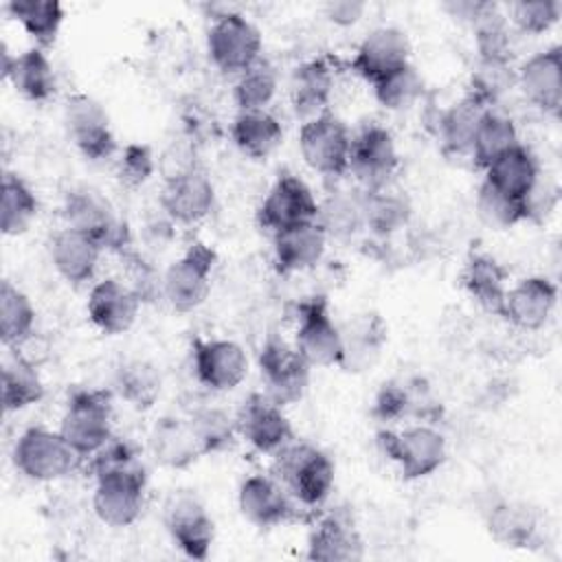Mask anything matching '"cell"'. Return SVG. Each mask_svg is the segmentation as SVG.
Wrapping results in <instances>:
<instances>
[{
	"mask_svg": "<svg viewBox=\"0 0 562 562\" xmlns=\"http://www.w3.org/2000/svg\"><path fill=\"white\" fill-rule=\"evenodd\" d=\"M274 472L294 501L318 507L334 487V461L312 443L290 441L274 452Z\"/></svg>",
	"mask_w": 562,
	"mask_h": 562,
	"instance_id": "1",
	"label": "cell"
},
{
	"mask_svg": "<svg viewBox=\"0 0 562 562\" xmlns=\"http://www.w3.org/2000/svg\"><path fill=\"white\" fill-rule=\"evenodd\" d=\"M61 437L83 459L112 439V402L108 391L77 389L68 397L59 424Z\"/></svg>",
	"mask_w": 562,
	"mask_h": 562,
	"instance_id": "2",
	"label": "cell"
},
{
	"mask_svg": "<svg viewBox=\"0 0 562 562\" xmlns=\"http://www.w3.org/2000/svg\"><path fill=\"white\" fill-rule=\"evenodd\" d=\"M378 446L408 481L430 476L448 457L443 435L426 424L408 426L404 430L382 428L378 432Z\"/></svg>",
	"mask_w": 562,
	"mask_h": 562,
	"instance_id": "3",
	"label": "cell"
},
{
	"mask_svg": "<svg viewBox=\"0 0 562 562\" xmlns=\"http://www.w3.org/2000/svg\"><path fill=\"white\" fill-rule=\"evenodd\" d=\"M66 226L92 237L103 250L123 252L130 246V231L105 195L90 187L70 189L64 198Z\"/></svg>",
	"mask_w": 562,
	"mask_h": 562,
	"instance_id": "4",
	"label": "cell"
},
{
	"mask_svg": "<svg viewBox=\"0 0 562 562\" xmlns=\"http://www.w3.org/2000/svg\"><path fill=\"white\" fill-rule=\"evenodd\" d=\"M79 459L81 457L59 430H48L44 426L26 428L13 448L15 468L26 479L40 483L64 479L77 468Z\"/></svg>",
	"mask_w": 562,
	"mask_h": 562,
	"instance_id": "5",
	"label": "cell"
},
{
	"mask_svg": "<svg viewBox=\"0 0 562 562\" xmlns=\"http://www.w3.org/2000/svg\"><path fill=\"white\" fill-rule=\"evenodd\" d=\"M206 50L217 70L241 75L261 59V33L241 13L228 11L215 18L206 33Z\"/></svg>",
	"mask_w": 562,
	"mask_h": 562,
	"instance_id": "6",
	"label": "cell"
},
{
	"mask_svg": "<svg viewBox=\"0 0 562 562\" xmlns=\"http://www.w3.org/2000/svg\"><path fill=\"white\" fill-rule=\"evenodd\" d=\"M299 149L305 165L321 176L340 178L349 171L351 134L329 110L301 125Z\"/></svg>",
	"mask_w": 562,
	"mask_h": 562,
	"instance_id": "7",
	"label": "cell"
},
{
	"mask_svg": "<svg viewBox=\"0 0 562 562\" xmlns=\"http://www.w3.org/2000/svg\"><path fill=\"white\" fill-rule=\"evenodd\" d=\"M92 507L101 522L110 527H130L143 512L147 472L145 465L121 468L97 474Z\"/></svg>",
	"mask_w": 562,
	"mask_h": 562,
	"instance_id": "8",
	"label": "cell"
},
{
	"mask_svg": "<svg viewBox=\"0 0 562 562\" xmlns=\"http://www.w3.org/2000/svg\"><path fill=\"white\" fill-rule=\"evenodd\" d=\"M215 250L204 241H193L162 274V296L178 312H191L204 303L211 290Z\"/></svg>",
	"mask_w": 562,
	"mask_h": 562,
	"instance_id": "9",
	"label": "cell"
},
{
	"mask_svg": "<svg viewBox=\"0 0 562 562\" xmlns=\"http://www.w3.org/2000/svg\"><path fill=\"white\" fill-rule=\"evenodd\" d=\"M294 347L310 367H338L342 356V334L329 314L325 296H310L299 303Z\"/></svg>",
	"mask_w": 562,
	"mask_h": 562,
	"instance_id": "10",
	"label": "cell"
},
{
	"mask_svg": "<svg viewBox=\"0 0 562 562\" xmlns=\"http://www.w3.org/2000/svg\"><path fill=\"white\" fill-rule=\"evenodd\" d=\"M259 369L266 384V395L279 406L299 402L310 384V362L296 347L279 336H268L259 351Z\"/></svg>",
	"mask_w": 562,
	"mask_h": 562,
	"instance_id": "11",
	"label": "cell"
},
{
	"mask_svg": "<svg viewBox=\"0 0 562 562\" xmlns=\"http://www.w3.org/2000/svg\"><path fill=\"white\" fill-rule=\"evenodd\" d=\"M162 520L173 544L187 558L191 560L209 558V551L215 538V525L206 507L195 494L187 490L173 492L165 503Z\"/></svg>",
	"mask_w": 562,
	"mask_h": 562,
	"instance_id": "12",
	"label": "cell"
},
{
	"mask_svg": "<svg viewBox=\"0 0 562 562\" xmlns=\"http://www.w3.org/2000/svg\"><path fill=\"white\" fill-rule=\"evenodd\" d=\"M64 123L83 158L101 162L116 151V138L105 108L90 94L77 92L66 99Z\"/></svg>",
	"mask_w": 562,
	"mask_h": 562,
	"instance_id": "13",
	"label": "cell"
},
{
	"mask_svg": "<svg viewBox=\"0 0 562 562\" xmlns=\"http://www.w3.org/2000/svg\"><path fill=\"white\" fill-rule=\"evenodd\" d=\"M400 156L393 134L378 123L364 125L356 136H351L349 171L364 187V191L382 189L397 171Z\"/></svg>",
	"mask_w": 562,
	"mask_h": 562,
	"instance_id": "14",
	"label": "cell"
},
{
	"mask_svg": "<svg viewBox=\"0 0 562 562\" xmlns=\"http://www.w3.org/2000/svg\"><path fill=\"white\" fill-rule=\"evenodd\" d=\"M318 200L294 173H281L257 209V222L268 233H279L296 224L316 222Z\"/></svg>",
	"mask_w": 562,
	"mask_h": 562,
	"instance_id": "15",
	"label": "cell"
},
{
	"mask_svg": "<svg viewBox=\"0 0 562 562\" xmlns=\"http://www.w3.org/2000/svg\"><path fill=\"white\" fill-rule=\"evenodd\" d=\"M411 64V42L397 26H378L358 44L349 68L367 83H378Z\"/></svg>",
	"mask_w": 562,
	"mask_h": 562,
	"instance_id": "16",
	"label": "cell"
},
{
	"mask_svg": "<svg viewBox=\"0 0 562 562\" xmlns=\"http://www.w3.org/2000/svg\"><path fill=\"white\" fill-rule=\"evenodd\" d=\"M191 360L198 382L217 393L239 386L248 373L246 351L224 338H195L191 342Z\"/></svg>",
	"mask_w": 562,
	"mask_h": 562,
	"instance_id": "17",
	"label": "cell"
},
{
	"mask_svg": "<svg viewBox=\"0 0 562 562\" xmlns=\"http://www.w3.org/2000/svg\"><path fill=\"white\" fill-rule=\"evenodd\" d=\"M213 204L215 187L202 167L191 165L165 178L160 206L169 220L178 224H198L213 211Z\"/></svg>",
	"mask_w": 562,
	"mask_h": 562,
	"instance_id": "18",
	"label": "cell"
},
{
	"mask_svg": "<svg viewBox=\"0 0 562 562\" xmlns=\"http://www.w3.org/2000/svg\"><path fill=\"white\" fill-rule=\"evenodd\" d=\"M237 432L259 452L274 454L292 441V426L283 406L272 402L266 393H250L237 415Z\"/></svg>",
	"mask_w": 562,
	"mask_h": 562,
	"instance_id": "19",
	"label": "cell"
},
{
	"mask_svg": "<svg viewBox=\"0 0 562 562\" xmlns=\"http://www.w3.org/2000/svg\"><path fill=\"white\" fill-rule=\"evenodd\" d=\"M516 83L531 105L558 114L562 105V48L555 44L533 53L516 70Z\"/></svg>",
	"mask_w": 562,
	"mask_h": 562,
	"instance_id": "20",
	"label": "cell"
},
{
	"mask_svg": "<svg viewBox=\"0 0 562 562\" xmlns=\"http://www.w3.org/2000/svg\"><path fill=\"white\" fill-rule=\"evenodd\" d=\"M140 296L119 279H103L92 285L88 296V318L108 336L127 331L138 316Z\"/></svg>",
	"mask_w": 562,
	"mask_h": 562,
	"instance_id": "21",
	"label": "cell"
},
{
	"mask_svg": "<svg viewBox=\"0 0 562 562\" xmlns=\"http://www.w3.org/2000/svg\"><path fill=\"white\" fill-rule=\"evenodd\" d=\"M292 496L279 479L250 474L239 485L237 503L241 516L257 527H277L292 516Z\"/></svg>",
	"mask_w": 562,
	"mask_h": 562,
	"instance_id": "22",
	"label": "cell"
},
{
	"mask_svg": "<svg viewBox=\"0 0 562 562\" xmlns=\"http://www.w3.org/2000/svg\"><path fill=\"white\" fill-rule=\"evenodd\" d=\"M558 303V288L547 277H525L507 290L503 318L512 325L533 331L547 325Z\"/></svg>",
	"mask_w": 562,
	"mask_h": 562,
	"instance_id": "23",
	"label": "cell"
},
{
	"mask_svg": "<svg viewBox=\"0 0 562 562\" xmlns=\"http://www.w3.org/2000/svg\"><path fill=\"white\" fill-rule=\"evenodd\" d=\"M103 248L88 235L66 226L50 239V261L61 279L72 285L90 281L97 272Z\"/></svg>",
	"mask_w": 562,
	"mask_h": 562,
	"instance_id": "24",
	"label": "cell"
},
{
	"mask_svg": "<svg viewBox=\"0 0 562 562\" xmlns=\"http://www.w3.org/2000/svg\"><path fill=\"white\" fill-rule=\"evenodd\" d=\"M149 450L154 459L171 470H182L204 457L195 437L191 419L187 417H160L149 432Z\"/></svg>",
	"mask_w": 562,
	"mask_h": 562,
	"instance_id": "25",
	"label": "cell"
},
{
	"mask_svg": "<svg viewBox=\"0 0 562 562\" xmlns=\"http://www.w3.org/2000/svg\"><path fill=\"white\" fill-rule=\"evenodd\" d=\"M307 558L323 562H351L362 558V540L349 516L331 512L307 536Z\"/></svg>",
	"mask_w": 562,
	"mask_h": 562,
	"instance_id": "26",
	"label": "cell"
},
{
	"mask_svg": "<svg viewBox=\"0 0 562 562\" xmlns=\"http://www.w3.org/2000/svg\"><path fill=\"white\" fill-rule=\"evenodd\" d=\"M272 241L277 268L281 272H301L321 261L327 235L318 222H305L274 233Z\"/></svg>",
	"mask_w": 562,
	"mask_h": 562,
	"instance_id": "27",
	"label": "cell"
},
{
	"mask_svg": "<svg viewBox=\"0 0 562 562\" xmlns=\"http://www.w3.org/2000/svg\"><path fill=\"white\" fill-rule=\"evenodd\" d=\"M334 90V72L325 59H310L292 72L290 101L296 116L310 121L327 112Z\"/></svg>",
	"mask_w": 562,
	"mask_h": 562,
	"instance_id": "28",
	"label": "cell"
},
{
	"mask_svg": "<svg viewBox=\"0 0 562 562\" xmlns=\"http://www.w3.org/2000/svg\"><path fill=\"white\" fill-rule=\"evenodd\" d=\"M461 283L465 292L487 312L503 316V305L507 296V270L492 255L474 252L468 257Z\"/></svg>",
	"mask_w": 562,
	"mask_h": 562,
	"instance_id": "29",
	"label": "cell"
},
{
	"mask_svg": "<svg viewBox=\"0 0 562 562\" xmlns=\"http://www.w3.org/2000/svg\"><path fill=\"white\" fill-rule=\"evenodd\" d=\"M483 171H485V178H483L485 182L494 184L496 189L522 202L540 178V167L536 156L531 154L529 147L520 143L507 149L505 154H501L496 160H492Z\"/></svg>",
	"mask_w": 562,
	"mask_h": 562,
	"instance_id": "30",
	"label": "cell"
},
{
	"mask_svg": "<svg viewBox=\"0 0 562 562\" xmlns=\"http://www.w3.org/2000/svg\"><path fill=\"white\" fill-rule=\"evenodd\" d=\"M342 334V356L338 367L345 371L369 369L382 351L386 340V327L378 314H362L351 321Z\"/></svg>",
	"mask_w": 562,
	"mask_h": 562,
	"instance_id": "31",
	"label": "cell"
},
{
	"mask_svg": "<svg viewBox=\"0 0 562 562\" xmlns=\"http://www.w3.org/2000/svg\"><path fill=\"white\" fill-rule=\"evenodd\" d=\"M231 136L244 156L263 160L281 145L283 127L272 112L250 110L237 112L231 125Z\"/></svg>",
	"mask_w": 562,
	"mask_h": 562,
	"instance_id": "32",
	"label": "cell"
},
{
	"mask_svg": "<svg viewBox=\"0 0 562 562\" xmlns=\"http://www.w3.org/2000/svg\"><path fill=\"white\" fill-rule=\"evenodd\" d=\"M490 108L483 105L479 99L472 94H465L459 103L450 105L441 116H439V140L443 147V154L448 156H461L470 154L474 132L479 127L481 116Z\"/></svg>",
	"mask_w": 562,
	"mask_h": 562,
	"instance_id": "33",
	"label": "cell"
},
{
	"mask_svg": "<svg viewBox=\"0 0 562 562\" xmlns=\"http://www.w3.org/2000/svg\"><path fill=\"white\" fill-rule=\"evenodd\" d=\"M114 389L132 408L147 411L156 404L162 378L154 362L143 358H130L123 360L114 371Z\"/></svg>",
	"mask_w": 562,
	"mask_h": 562,
	"instance_id": "34",
	"label": "cell"
},
{
	"mask_svg": "<svg viewBox=\"0 0 562 562\" xmlns=\"http://www.w3.org/2000/svg\"><path fill=\"white\" fill-rule=\"evenodd\" d=\"M7 81H11V86L26 101H33V103L48 101L57 88L53 64H50L48 55L44 53V48H37V46H33L15 57L13 70Z\"/></svg>",
	"mask_w": 562,
	"mask_h": 562,
	"instance_id": "35",
	"label": "cell"
},
{
	"mask_svg": "<svg viewBox=\"0 0 562 562\" xmlns=\"http://www.w3.org/2000/svg\"><path fill=\"white\" fill-rule=\"evenodd\" d=\"M44 397V382L35 362L15 353L2 364V408L7 413L22 411Z\"/></svg>",
	"mask_w": 562,
	"mask_h": 562,
	"instance_id": "36",
	"label": "cell"
},
{
	"mask_svg": "<svg viewBox=\"0 0 562 562\" xmlns=\"http://www.w3.org/2000/svg\"><path fill=\"white\" fill-rule=\"evenodd\" d=\"M7 11L35 40L37 48H48L55 44L66 15L61 2L57 0H11Z\"/></svg>",
	"mask_w": 562,
	"mask_h": 562,
	"instance_id": "37",
	"label": "cell"
},
{
	"mask_svg": "<svg viewBox=\"0 0 562 562\" xmlns=\"http://www.w3.org/2000/svg\"><path fill=\"white\" fill-rule=\"evenodd\" d=\"M37 195L18 173L4 171L2 176V202H0V228L4 235L15 237L29 231L37 217Z\"/></svg>",
	"mask_w": 562,
	"mask_h": 562,
	"instance_id": "38",
	"label": "cell"
},
{
	"mask_svg": "<svg viewBox=\"0 0 562 562\" xmlns=\"http://www.w3.org/2000/svg\"><path fill=\"white\" fill-rule=\"evenodd\" d=\"M536 514L531 507L518 501H501L487 512V531L505 547H527L536 533Z\"/></svg>",
	"mask_w": 562,
	"mask_h": 562,
	"instance_id": "39",
	"label": "cell"
},
{
	"mask_svg": "<svg viewBox=\"0 0 562 562\" xmlns=\"http://www.w3.org/2000/svg\"><path fill=\"white\" fill-rule=\"evenodd\" d=\"M514 145H518L514 121L490 108L479 121V127L472 138L470 156L479 169H485L492 160H496L501 154H505Z\"/></svg>",
	"mask_w": 562,
	"mask_h": 562,
	"instance_id": "40",
	"label": "cell"
},
{
	"mask_svg": "<svg viewBox=\"0 0 562 562\" xmlns=\"http://www.w3.org/2000/svg\"><path fill=\"white\" fill-rule=\"evenodd\" d=\"M316 222L327 237L342 239L356 235L364 226L362 193L331 191L323 202H318Z\"/></svg>",
	"mask_w": 562,
	"mask_h": 562,
	"instance_id": "41",
	"label": "cell"
},
{
	"mask_svg": "<svg viewBox=\"0 0 562 562\" xmlns=\"http://www.w3.org/2000/svg\"><path fill=\"white\" fill-rule=\"evenodd\" d=\"M35 307L31 299L11 281L0 285V338L7 347H18L33 336Z\"/></svg>",
	"mask_w": 562,
	"mask_h": 562,
	"instance_id": "42",
	"label": "cell"
},
{
	"mask_svg": "<svg viewBox=\"0 0 562 562\" xmlns=\"http://www.w3.org/2000/svg\"><path fill=\"white\" fill-rule=\"evenodd\" d=\"M362 215L367 228H371L378 235H391L408 224L411 206L406 198L384 191L382 187L362 191Z\"/></svg>",
	"mask_w": 562,
	"mask_h": 562,
	"instance_id": "43",
	"label": "cell"
},
{
	"mask_svg": "<svg viewBox=\"0 0 562 562\" xmlns=\"http://www.w3.org/2000/svg\"><path fill=\"white\" fill-rule=\"evenodd\" d=\"M277 70L270 61L259 59L250 68H246L241 75H237L233 99L239 108V112L250 110H266V105L274 99L277 92Z\"/></svg>",
	"mask_w": 562,
	"mask_h": 562,
	"instance_id": "44",
	"label": "cell"
},
{
	"mask_svg": "<svg viewBox=\"0 0 562 562\" xmlns=\"http://www.w3.org/2000/svg\"><path fill=\"white\" fill-rule=\"evenodd\" d=\"M476 213L492 228H512L527 220V206L522 200L507 195L490 182H481L476 191Z\"/></svg>",
	"mask_w": 562,
	"mask_h": 562,
	"instance_id": "45",
	"label": "cell"
},
{
	"mask_svg": "<svg viewBox=\"0 0 562 562\" xmlns=\"http://www.w3.org/2000/svg\"><path fill=\"white\" fill-rule=\"evenodd\" d=\"M422 92H424V79L419 77L413 64H406L404 68L373 83V97L386 110L411 108L422 97Z\"/></svg>",
	"mask_w": 562,
	"mask_h": 562,
	"instance_id": "46",
	"label": "cell"
},
{
	"mask_svg": "<svg viewBox=\"0 0 562 562\" xmlns=\"http://www.w3.org/2000/svg\"><path fill=\"white\" fill-rule=\"evenodd\" d=\"M189 419L204 454L226 450L237 435L235 417H231L222 408H213V406L198 408Z\"/></svg>",
	"mask_w": 562,
	"mask_h": 562,
	"instance_id": "47",
	"label": "cell"
},
{
	"mask_svg": "<svg viewBox=\"0 0 562 562\" xmlns=\"http://www.w3.org/2000/svg\"><path fill=\"white\" fill-rule=\"evenodd\" d=\"M516 83V70L512 61L501 59H479L476 70L470 77V92L483 105L492 108L494 101L505 94Z\"/></svg>",
	"mask_w": 562,
	"mask_h": 562,
	"instance_id": "48",
	"label": "cell"
},
{
	"mask_svg": "<svg viewBox=\"0 0 562 562\" xmlns=\"http://www.w3.org/2000/svg\"><path fill=\"white\" fill-rule=\"evenodd\" d=\"M371 415L378 422H397L406 415H422V400L404 382H384L375 395Z\"/></svg>",
	"mask_w": 562,
	"mask_h": 562,
	"instance_id": "49",
	"label": "cell"
},
{
	"mask_svg": "<svg viewBox=\"0 0 562 562\" xmlns=\"http://www.w3.org/2000/svg\"><path fill=\"white\" fill-rule=\"evenodd\" d=\"M560 2L558 0H520L509 7V20L529 35H540L549 31L560 18Z\"/></svg>",
	"mask_w": 562,
	"mask_h": 562,
	"instance_id": "50",
	"label": "cell"
},
{
	"mask_svg": "<svg viewBox=\"0 0 562 562\" xmlns=\"http://www.w3.org/2000/svg\"><path fill=\"white\" fill-rule=\"evenodd\" d=\"M154 169H156L154 154L149 145H140V143L125 145L116 160V178L127 189L143 187L151 178Z\"/></svg>",
	"mask_w": 562,
	"mask_h": 562,
	"instance_id": "51",
	"label": "cell"
},
{
	"mask_svg": "<svg viewBox=\"0 0 562 562\" xmlns=\"http://www.w3.org/2000/svg\"><path fill=\"white\" fill-rule=\"evenodd\" d=\"M364 9H367V4L358 2V0H334V2L325 4V15L329 22H334L338 26H351L362 18Z\"/></svg>",
	"mask_w": 562,
	"mask_h": 562,
	"instance_id": "52",
	"label": "cell"
}]
</instances>
